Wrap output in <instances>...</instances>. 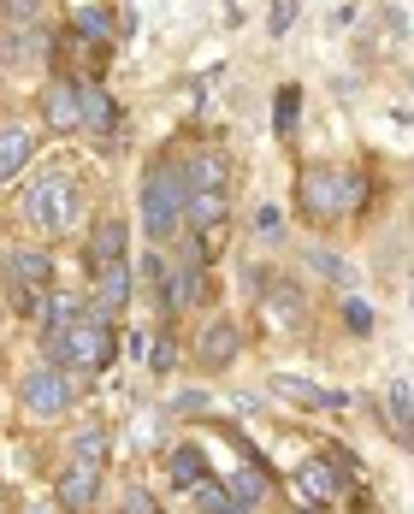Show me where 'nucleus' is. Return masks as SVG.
<instances>
[{"label":"nucleus","instance_id":"28","mask_svg":"<svg viewBox=\"0 0 414 514\" xmlns=\"http://www.w3.org/2000/svg\"><path fill=\"white\" fill-rule=\"evenodd\" d=\"M344 325L355 331V337H367V331H373V308H367L361 296H349V302H344Z\"/></svg>","mask_w":414,"mask_h":514},{"label":"nucleus","instance_id":"23","mask_svg":"<svg viewBox=\"0 0 414 514\" xmlns=\"http://www.w3.org/2000/svg\"><path fill=\"white\" fill-rule=\"evenodd\" d=\"M231 497H237L243 509H249V503H261V497H267V473H261V467H243V473L231 479Z\"/></svg>","mask_w":414,"mask_h":514},{"label":"nucleus","instance_id":"12","mask_svg":"<svg viewBox=\"0 0 414 514\" xmlns=\"http://www.w3.org/2000/svg\"><path fill=\"white\" fill-rule=\"evenodd\" d=\"M125 243H131L125 219H101L95 237H89V260H95V266H113V260H125Z\"/></svg>","mask_w":414,"mask_h":514},{"label":"nucleus","instance_id":"27","mask_svg":"<svg viewBox=\"0 0 414 514\" xmlns=\"http://www.w3.org/2000/svg\"><path fill=\"white\" fill-rule=\"evenodd\" d=\"M391 426H403V438H414V408H409V385H391Z\"/></svg>","mask_w":414,"mask_h":514},{"label":"nucleus","instance_id":"15","mask_svg":"<svg viewBox=\"0 0 414 514\" xmlns=\"http://www.w3.org/2000/svg\"><path fill=\"white\" fill-rule=\"evenodd\" d=\"M296 491L314 497V503H332V497H338V473H332L326 461H308V467H296Z\"/></svg>","mask_w":414,"mask_h":514},{"label":"nucleus","instance_id":"32","mask_svg":"<svg viewBox=\"0 0 414 514\" xmlns=\"http://www.w3.org/2000/svg\"><path fill=\"white\" fill-rule=\"evenodd\" d=\"M290 18H296V0H278L273 6V30H290Z\"/></svg>","mask_w":414,"mask_h":514},{"label":"nucleus","instance_id":"20","mask_svg":"<svg viewBox=\"0 0 414 514\" xmlns=\"http://www.w3.org/2000/svg\"><path fill=\"white\" fill-rule=\"evenodd\" d=\"M278 390H284V396H296V402H320V408H344V396H332V390L308 385V379H290V373H278Z\"/></svg>","mask_w":414,"mask_h":514},{"label":"nucleus","instance_id":"25","mask_svg":"<svg viewBox=\"0 0 414 514\" xmlns=\"http://www.w3.org/2000/svg\"><path fill=\"white\" fill-rule=\"evenodd\" d=\"M255 237H261V243H284V213H278L273 201L255 207Z\"/></svg>","mask_w":414,"mask_h":514},{"label":"nucleus","instance_id":"30","mask_svg":"<svg viewBox=\"0 0 414 514\" xmlns=\"http://www.w3.org/2000/svg\"><path fill=\"white\" fill-rule=\"evenodd\" d=\"M172 355H178V349H172V337H160V343L148 349V367H154V373H166V367H172Z\"/></svg>","mask_w":414,"mask_h":514},{"label":"nucleus","instance_id":"13","mask_svg":"<svg viewBox=\"0 0 414 514\" xmlns=\"http://www.w3.org/2000/svg\"><path fill=\"white\" fill-rule=\"evenodd\" d=\"M12 278L30 284V290H48L54 284V260L42 255V249H12Z\"/></svg>","mask_w":414,"mask_h":514},{"label":"nucleus","instance_id":"33","mask_svg":"<svg viewBox=\"0 0 414 514\" xmlns=\"http://www.w3.org/2000/svg\"><path fill=\"white\" fill-rule=\"evenodd\" d=\"M131 514H154V503H148L142 491H131Z\"/></svg>","mask_w":414,"mask_h":514},{"label":"nucleus","instance_id":"2","mask_svg":"<svg viewBox=\"0 0 414 514\" xmlns=\"http://www.w3.org/2000/svg\"><path fill=\"white\" fill-rule=\"evenodd\" d=\"M77 207H83V195H77V178L71 172H48V178H36L24 190V219L42 237H66L71 225H77Z\"/></svg>","mask_w":414,"mask_h":514},{"label":"nucleus","instance_id":"14","mask_svg":"<svg viewBox=\"0 0 414 514\" xmlns=\"http://www.w3.org/2000/svg\"><path fill=\"white\" fill-rule=\"evenodd\" d=\"M95 485H101V473H89V467H66V479H60V503L71 514H83L95 503Z\"/></svg>","mask_w":414,"mask_h":514},{"label":"nucleus","instance_id":"26","mask_svg":"<svg viewBox=\"0 0 414 514\" xmlns=\"http://www.w3.org/2000/svg\"><path fill=\"white\" fill-rule=\"evenodd\" d=\"M172 278H178V284H172V308L202 296V266H184V272H172Z\"/></svg>","mask_w":414,"mask_h":514},{"label":"nucleus","instance_id":"17","mask_svg":"<svg viewBox=\"0 0 414 514\" xmlns=\"http://www.w3.org/2000/svg\"><path fill=\"white\" fill-rule=\"evenodd\" d=\"M184 190H225V160H219V154H196Z\"/></svg>","mask_w":414,"mask_h":514},{"label":"nucleus","instance_id":"8","mask_svg":"<svg viewBox=\"0 0 414 514\" xmlns=\"http://www.w3.org/2000/svg\"><path fill=\"white\" fill-rule=\"evenodd\" d=\"M237 343H243V337H237V325H231V320H213L202 331V343H196V355H202L207 373H219V367H231V361H237Z\"/></svg>","mask_w":414,"mask_h":514},{"label":"nucleus","instance_id":"31","mask_svg":"<svg viewBox=\"0 0 414 514\" xmlns=\"http://www.w3.org/2000/svg\"><path fill=\"white\" fill-rule=\"evenodd\" d=\"M296 125V89H278V130Z\"/></svg>","mask_w":414,"mask_h":514},{"label":"nucleus","instance_id":"7","mask_svg":"<svg viewBox=\"0 0 414 514\" xmlns=\"http://www.w3.org/2000/svg\"><path fill=\"white\" fill-rule=\"evenodd\" d=\"M42 119H48V130H60V136L83 125V83H71V77L48 83L42 89Z\"/></svg>","mask_w":414,"mask_h":514},{"label":"nucleus","instance_id":"24","mask_svg":"<svg viewBox=\"0 0 414 514\" xmlns=\"http://www.w3.org/2000/svg\"><path fill=\"white\" fill-rule=\"evenodd\" d=\"M196 503H202V514H231V509H243V503H237L225 485H213V479H202V485H196Z\"/></svg>","mask_w":414,"mask_h":514},{"label":"nucleus","instance_id":"5","mask_svg":"<svg viewBox=\"0 0 414 514\" xmlns=\"http://www.w3.org/2000/svg\"><path fill=\"white\" fill-rule=\"evenodd\" d=\"M18 396H24V408H30V414L54 420V414H66V408H71V379L60 373V367H36V373H24Z\"/></svg>","mask_w":414,"mask_h":514},{"label":"nucleus","instance_id":"16","mask_svg":"<svg viewBox=\"0 0 414 514\" xmlns=\"http://www.w3.org/2000/svg\"><path fill=\"white\" fill-rule=\"evenodd\" d=\"M202 479H207V455L196 450V444H178V450H172V485H190V491H196Z\"/></svg>","mask_w":414,"mask_h":514},{"label":"nucleus","instance_id":"11","mask_svg":"<svg viewBox=\"0 0 414 514\" xmlns=\"http://www.w3.org/2000/svg\"><path fill=\"white\" fill-rule=\"evenodd\" d=\"M83 130L107 148L113 142V130H119V113H113V101H107V89H83Z\"/></svg>","mask_w":414,"mask_h":514},{"label":"nucleus","instance_id":"29","mask_svg":"<svg viewBox=\"0 0 414 514\" xmlns=\"http://www.w3.org/2000/svg\"><path fill=\"white\" fill-rule=\"evenodd\" d=\"M0 12H6L12 24H30V18L42 12V0H0Z\"/></svg>","mask_w":414,"mask_h":514},{"label":"nucleus","instance_id":"1","mask_svg":"<svg viewBox=\"0 0 414 514\" xmlns=\"http://www.w3.org/2000/svg\"><path fill=\"white\" fill-rule=\"evenodd\" d=\"M48 361L60 373H101L113 361V337H107V320L89 314V320L66 325V331H48Z\"/></svg>","mask_w":414,"mask_h":514},{"label":"nucleus","instance_id":"10","mask_svg":"<svg viewBox=\"0 0 414 514\" xmlns=\"http://www.w3.org/2000/svg\"><path fill=\"white\" fill-rule=\"evenodd\" d=\"M30 154H36V136L24 125H6L0 130V184H12L24 166H30Z\"/></svg>","mask_w":414,"mask_h":514},{"label":"nucleus","instance_id":"22","mask_svg":"<svg viewBox=\"0 0 414 514\" xmlns=\"http://www.w3.org/2000/svg\"><path fill=\"white\" fill-rule=\"evenodd\" d=\"M71 24H77V30H83L89 42H113V12H101V6H83V12H77Z\"/></svg>","mask_w":414,"mask_h":514},{"label":"nucleus","instance_id":"21","mask_svg":"<svg viewBox=\"0 0 414 514\" xmlns=\"http://www.w3.org/2000/svg\"><path fill=\"white\" fill-rule=\"evenodd\" d=\"M302 260H308L314 272H326L332 284H344V290H349V284H355V266H349V260H338V255H332V249H308V255H302Z\"/></svg>","mask_w":414,"mask_h":514},{"label":"nucleus","instance_id":"3","mask_svg":"<svg viewBox=\"0 0 414 514\" xmlns=\"http://www.w3.org/2000/svg\"><path fill=\"white\" fill-rule=\"evenodd\" d=\"M184 178H178V166H148V178H142V231L154 237V243H172L178 231H184Z\"/></svg>","mask_w":414,"mask_h":514},{"label":"nucleus","instance_id":"18","mask_svg":"<svg viewBox=\"0 0 414 514\" xmlns=\"http://www.w3.org/2000/svg\"><path fill=\"white\" fill-rule=\"evenodd\" d=\"M42 54H48V36H36V30L12 36V42L0 48V60H6V65H30V60H42Z\"/></svg>","mask_w":414,"mask_h":514},{"label":"nucleus","instance_id":"6","mask_svg":"<svg viewBox=\"0 0 414 514\" xmlns=\"http://www.w3.org/2000/svg\"><path fill=\"white\" fill-rule=\"evenodd\" d=\"M255 302H261V320L273 325V331H296V325L308 320V296H302V284H290V278H267V290H261Z\"/></svg>","mask_w":414,"mask_h":514},{"label":"nucleus","instance_id":"4","mask_svg":"<svg viewBox=\"0 0 414 514\" xmlns=\"http://www.w3.org/2000/svg\"><path fill=\"white\" fill-rule=\"evenodd\" d=\"M296 195H302V207L314 219H344L349 207H361V178L338 172V166H314V172H302Z\"/></svg>","mask_w":414,"mask_h":514},{"label":"nucleus","instance_id":"9","mask_svg":"<svg viewBox=\"0 0 414 514\" xmlns=\"http://www.w3.org/2000/svg\"><path fill=\"white\" fill-rule=\"evenodd\" d=\"M125 302H131V266L113 260V266H101V278H95V314L107 320V314H119Z\"/></svg>","mask_w":414,"mask_h":514},{"label":"nucleus","instance_id":"19","mask_svg":"<svg viewBox=\"0 0 414 514\" xmlns=\"http://www.w3.org/2000/svg\"><path fill=\"white\" fill-rule=\"evenodd\" d=\"M101 461H107V438H101V432H77V444H71V467L101 473Z\"/></svg>","mask_w":414,"mask_h":514}]
</instances>
